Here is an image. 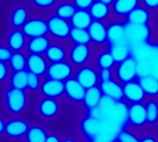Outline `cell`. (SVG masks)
Here are the masks:
<instances>
[{
  "instance_id": "6da1fadb",
  "label": "cell",
  "mask_w": 158,
  "mask_h": 142,
  "mask_svg": "<svg viewBox=\"0 0 158 142\" xmlns=\"http://www.w3.org/2000/svg\"><path fill=\"white\" fill-rule=\"evenodd\" d=\"M99 106L102 112L103 119L113 123L121 129L128 125V105L125 100H115L102 96Z\"/></svg>"
},
{
  "instance_id": "7a4b0ae2",
  "label": "cell",
  "mask_w": 158,
  "mask_h": 142,
  "mask_svg": "<svg viewBox=\"0 0 158 142\" xmlns=\"http://www.w3.org/2000/svg\"><path fill=\"white\" fill-rule=\"evenodd\" d=\"M96 50V47H94L92 44L70 45L68 60L74 66V68L89 64L93 62Z\"/></svg>"
},
{
  "instance_id": "3957f363",
  "label": "cell",
  "mask_w": 158,
  "mask_h": 142,
  "mask_svg": "<svg viewBox=\"0 0 158 142\" xmlns=\"http://www.w3.org/2000/svg\"><path fill=\"white\" fill-rule=\"evenodd\" d=\"M48 35L54 41L68 42L72 25L69 21L64 20L55 14H51L48 19Z\"/></svg>"
},
{
  "instance_id": "277c9868",
  "label": "cell",
  "mask_w": 158,
  "mask_h": 142,
  "mask_svg": "<svg viewBox=\"0 0 158 142\" xmlns=\"http://www.w3.org/2000/svg\"><path fill=\"white\" fill-rule=\"evenodd\" d=\"M114 78L121 84L136 80L138 75V60L131 54L123 61L116 63L114 67Z\"/></svg>"
},
{
  "instance_id": "5b68a950",
  "label": "cell",
  "mask_w": 158,
  "mask_h": 142,
  "mask_svg": "<svg viewBox=\"0 0 158 142\" xmlns=\"http://www.w3.org/2000/svg\"><path fill=\"white\" fill-rule=\"evenodd\" d=\"M117 126L114 124L113 123L105 120V119H99L95 118L93 116H90L87 113V115L82 119L80 124V129L82 132V135L89 140L99 135L101 132L105 130L106 128L110 126ZM118 127V126H117ZM120 128V127H119ZM121 129V128H120Z\"/></svg>"
},
{
  "instance_id": "8992f818",
  "label": "cell",
  "mask_w": 158,
  "mask_h": 142,
  "mask_svg": "<svg viewBox=\"0 0 158 142\" xmlns=\"http://www.w3.org/2000/svg\"><path fill=\"white\" fill-rule=\"evenodd\" d=\"M5 103L10 112L13 114L22 113L27 107L28 97L25 89L10 87L6 91Z\"/></svg>"
},
{
  "instance_id": "52a82bcc",
  "label": "cell",
  "mask_w": 158,
  "mask_h": 142,
  "mask_svg": "<svg viewBox=\"0 0 158 142\" xmlns=\"http://www.w3.org/2000/svg\"><path fill=\"white\" fill-rule=\"evenodd\" d=\"M73 77L86 89L98 87L100 84L99 70L93 62L75 68Z\"/></svg>"
},
{
  "instance_id": "ba28073f",
  "label": "cell",
  "mask_w": 158,
  "mask_h": 142,
  "mask_svg": "<svg viewBox=\"0 0 158 142\" xmlns=\"http://www.w3.org/2000/svg\"><path fill=\"white\" fill-rule=\"evenodd\" d=\"M75 72L74 66L67 59L59 62L48 63L46 76L65 82L66 80L73 77Z\"/></svg>"
},
{
  "instance_id": "9c48e42d",
  "label": "cell",
  "mask_w": 158,
  "mask_h": 142,
  "mask_svg": "<svg viewBox=\"0 0 158 142\" xmlns=\"http://www.w3.org/2000/svg\"><path fill=\"white\" fill-rule=\"evenodd\" d=\"M151 37L150 25L127 24V43L132 47L148 43Z\"/></svg>"
},
{
  "instance_id": "30bf717a",
  "label": "cell",
  "mask_w": 158,
  "mask_h": 142,
  "mask_svg": "<svg viewBox=\"0 0 158 142\" xmlns=\"http://www.w3.org/2000/svg\"><path fill=\"white\" fill-rule=\"evenodd\" d=\"M128 126L134 129H141L147 125V115L144 102L131 103L128 105Z\"/></svg>"
},
{
  "instance_id": "8fae6325",
  "label": "cell",
  "mask_w": 158,
  "mask_h": 142,
  "mask_svg": "<svg viewBox=\"0 0 158 142\" xmlns=\"http://www.w3.org/2000/svg\"><path fill=\"white\" fill-rule=\"evenodd\" d=\"M91 44L97 48L108 46L107 38V23L100 21H92L88 28Z\"/></svg>"
},
{
  "instance_id": "7c38bea8",
  "label": "cell",
  "mask_w": 158,
  "mask_h": 142,
  "mask_svg": "<svg viewBox=\"0 0 158 142\" xmlns=\"http://www.w3.org/2000/svg\"><path fill=\"white\" fill-rule=\"evenodd\" d=\"M139 5V0H114L111 5L112 20L125 21L129 13Z\"/></svg>"
},
{
  "instance_id": "4fadbf2b",
  "label": "cell",
  "mask_w": 158,
  "mask_h": 142,
  "mask_svg": "<svg viewBox=\"0 0 158 142\" xmlns=\"http://www.w3.org/2000/svg\"><path fill=\"white\" fill-rule=\"evenodd\" d=\"M86 91L87 89L74 77H72L64 82V97L73 103H83Z\"/></svg>"
},
{
  "instance_id": "5bb4252c",
  "label": "cell",
  "mask_w": 158,
  "mask_h": 142,
  "mask_svg": "<svg viewBox=\"0 0 158 142\" xmlns=\"http://www.w3.org/2000/svg\"><path fill=\"white\" fill-rule=\"evenodd\" d=\"M22 30L28 38L48 35V21L41 17L31 18L22 27Z\"/></svg>"
},
{
  "instance_id": "9a60e30c",
  "label": "cell",
  "mask_w": 158,
  "mask_h": 142,
  "mask_svg": "<svg viewBox=\"0 0 158 142\" xmlns=\"http://www.w3.org/2000/svg\"><path fill=\"white\" fill-rule=\"evenodd\" d=\"M60 111L61 105L57 99L43 97V99H41L37 105L38 114L46 120L55 119L60 115Z\"/></svg>"
},
{
  "instance_id": "2e32d148",
  "label": "cell",
  "mask_w": 158,
  "mask_h": 142,
  "mask_svg": "<svg viewBox=\"0 0 158 142\" xmlns=\"http://www.w3.org/2000/svg\"><path fill=\"white\" fill-rule=\"evenodd\" d=\"M108 45L127 42V23L124 21L111 20L107 22Z\"/></svg>"
},
{
  "instance_id": "e0dca14e",
  "label": "cell",
  "mask_w": 158,
  "mask_h": 142,
  "mask_svg": "<svg viewBox=\"0 0 158 142\" xmlns=\"http://www.w3.org/2000/svg\"><path fill=\"white\" fill-rule=\"evenodd\" d=\"M40 93L43 97L60 99L64 98V82L46 76L42 80Z\"/></svg>"
},
{
  "instance_id": "ac0fdd59",
  "label": "cell",
  "mask_w": 158,
  "mask_h": 142,
  "mask_svg": "<svg viewBox=\"0 0 158 142\" xmlns=\"http://www.w3.org/2000/svg\"><path fill=\"white\" fill-rule=\"evenodd\" d=\"M124 100L128 104L144 102L147 99L144 90L142 89L138 79L123 84Z\"/></svg>"
},
{
  "instance_id": "d6986e66",
  "label": "cell",
  "mask_w": 158,
  "mask_h": 142,
  "mask_svg": "<svg viewBox=\"0 0 158 142\" xmlns=\"http://www.w3.org/2000/svg\"><path fill=\"white\" fill-rule=\"evenodd\" d=\"M69 47H70L69 42H60V41H54L53 43L51 42L50 46L46 50L44 56L46 57L48 63L67 60Z\"/></svg>"
},
{
  "instance_id": "ffe728a7",
  "label": "cell",
  "mask_w": 158,
  "mask_h": 142,
  "mask_svg": "<svg viewBox=\"0 0 158 142\" xmlns=\"http://www.w3.org/2000/svg\"><path fill=\"white\" fill-rule=\"evenodd\" d=\"M29 128H30V125L27 123V121H25L24 119H21V118H14V119L9 120L6 123L4 134L10 138L17 139L23 136H25Z\"/></svg>"
},
{
  "instance_id": "44dd1931",
  "label": "cell",
  "mask_w": 158,
  "mask_h": 142,
  "mask_svg": "<svg viewBox=\"0 0 158 142\" xmlns=\"http://www.w3.org/2000/svg\"><path fill=\"white\" fill-rule=\"evenodd\" d=\"M152 12L142 5L134 9L124 21L127 24L132 25H150L152 20Z\"/></svg>"
},
{
  "instance_id": "7402d4cb",
  "label": "cell",
  "mask_w": 158,
  "mask_h": 142,
  "mask_svg": "<svg viewBox=\"0 0 158 142\" xmlns=\"http://www.w3.org/2000/svg\"><path fill=\"white\" fill-rule=\"evenodd\" d=\"M48 67V61L47 60L44 55L29 53V55L27 56L26 70L28 72L34 73L42 77L47 75Z\"/></svg>"
},
{
  "instance_id": "603a6c76",
  "label": "cell",
  "mask_w": 158,
  "mask_h": 142,
  "mask_svg": "<svg viewBox=\"0 0 158 142\" xmlns=\"http://www.w3.org/2000/svg\"><path fill=\"white\" fill-rule=\"evenodd\" d=\"M99 87L103 96L109 97L115 100H124L123 84H121L115 78L109 81L101 82L99 84Z\"/></svg>"
},
{
  "instance_id": "cb8c5ba5",
  "label": "cell",
  "mask_w": 158,
  "mask_h": 142,
  "mask_svg": "<svg viewBox=\"0 0 158 142\" xmlns=\"http://www.w3.org/2000/svg\"><path fill=\"white\" fill-rule=\"evenodd\" d=\"M89 11L93 21H100L107 23L112 20L111 6L100 2L98 0L92 4V6L89 9Z\"/></svg>"
},
{
  "instance_id": "d4e9b609",
  "label": "cell",
  "mask_w": 158,
  "mask_h": 142,
  "mask_svg": "<svg viewBox=\"0 0 158 142\" xmlns=\"http://www.w3.org/2000/svg\"><path fill=\"white\" fill-rule=\"evenodd\" d=\"M93 63L96 65V67L98 69L114 68L116 65V62L114 59V58H113V56H112V54L108 48V46L105 47L97 48Z\"/></svg>"
},
{
  "instance_id": "484cf974",
  "label": "cell",
  "mask_w": 158,
  "mask_h": 142,
  "mask_svg": "<svg viewBox=\"0 0 158 142\" xmlns=\"http://www.w3.org/2000/svg\"><path fill=\"white\" fill-rule=\"evenodd\" d=\"M51 38L48 35H42L37 37L29 38L26 47L29 53L34 54H42L44 55L46 50L51 44Z\"/></svg>"
},
{
  "instance_id": "4316f807",
  "label": "cell",
  "mask_w": 158,
  "mask_h": 142,
  "mask_svg": "<svg viewBox=\"0 0 158 142\" xmlns=\"http://www.w3.org/2000/svg\"><path fill=\"white\" fill-rule=\"evenodd\" d=\"M137 79L144 90L147 98H158V79L151 75L139 76Z\"/></svg>"
},
{
  "instance_id": "83f0119b",
  "label": "cell",
  "mask_w": 158,
  "mask_h": 142,
  "mask_svg": "<svg viewBox=\"0 0 158 142\" xmlns=\"http://www.w3.org/2000/svg\"><path fill=\"white\" fill-rule=\"evenodd\" d=\"M108 48L116 63L123 61L132 54L131 47L127 42L108 45Z\"/></svg>"
},
{
  "instance_id": "f1b7e54d",
  "label": "cell",
  "mask_w": 158,
  "mask_h": 142,
  "mask_svg": "<svg viewBox=\"0 0 158 142\" xmlns=\"http://www.w3.org/2000/svg\"><path fill=\"white\" fill-rule=\"evenodd\" d=\"M76 10V7L71 0H62V1H59L57 3L56 7L53 10V14L70 22Z\"/></svg>"
},
{
  "instance_id": "f546056e",
  "label": "cell",
  "mask_w": 158,
  "mask_h": 142,
  "mask_svg": "<svg viewBox=\"0 0 158 142\" xmlns=\"http://www.w3.org/2000/svg\"><path fill=\"white\" fill-rule=\"evenodd\" d=\"M93 19L89 11V10H77L74 15L70 20L72 27L88 29Z\"/></svg>"
},
{
  "instance_id": "4dcf8cb0",
  "label": "cell",
  "mask_w": 158,
  "mask_h": 142,
  "mask_svg": "<svg viewBox=\"0 0 158 142\" xmlns=\"http://www.w3.org/2000/svg\"><path fill=\"white\" fill-rule=\"evenodd\" d=\"M26 35L23 30L15 29L8 36V47L13 51H21L26 46Z\"/></svg>"
},
{
  "instance_id": "1f68e13d",
  "label": "cell",
  "mask_w": 158,
  "mask_h": 142,
  "mask_svg": "<svg viewBox=\"0 0 158 142\" xmlns=\"http://www.w3.org/2000/svg\"><path fill=\"white\" fill-rule=\"evenodd\" d=\"M147 125L154 126L158 124V98H147L144 101Z\"/></svg>"
},
{
  "instance_id": "d6a6232c",
  "label": "cell",
  "mask_w": 158,
  "mask_h": 142,
  "mask_svg": "<svg viewBox=\"0 0 158 142\" xmlns=\"http://www.w3.org/2000/svg\"><path fill=\"white\" fill-rule=\"evenodd\" d=\"M10 20V24L15 29H20L29 20V11L23 6H18L12 10Z\"/></svg>"
},
{
  "instance_id": "836d02e7",
  "label": "cell",
  "mask_w": 158,
  "mask_h": 142,
  "mask_svg": "<svg viewBox=\"0 0 158 142\" xmlns=\"http://www.w3.org/2000/svg\"><path fill=\"white\" fill-rule=\"evenodd\" d=\"M102 96L103 95H102L99 86L88 88L86 91L84 101H83V105L85 106L87 111L99 106V104L102 99Z\"/></svg>"
},
{
  "instance_id": "e575fe53",
  "label": "cell",
  "mask_w": 158,
  "mask_h": 142,
  "mask_svg": "<svg viewBox=\"0 0 158 142\" xmlns=\"http://www.w3.org/2000/svg\"><path fill=\"white\" fill-rule=\"evenodd\" d=\"M68 42L70 45L73 44H91L90 36L89 34L88 29H81V28H74L72 27Z\"/></svg>"
},
{
  "instance_id": "d590c367",
  "label": "cell",
  "mask_w": 158,
  "mask_h": 142,
  "mask_svg": "<svg viewBox=\"0 0 158 142\" xmlns=\"http://www.w3.org/2000/svg\"><path fill=\"white\" fill-rule=\"evenodd\" d=\"M48 133L46 129L41 125L30 126L28 132L25 135L26 142H46Z\"/></svg>"
},
{
  "instance_id": "8d00e7d4",
  "label": "cell",
  "mask_w": 158,
  "mask_h": 142,
  "mask_svg": "<svg viewBox=\"0 0 158 142\" xmlns=\"http://www.w3.org/2000/svg\"><path fill=\"white\" fill-rule=\"evenodd\" d=\"M27 79H28V71H17L13 72L10 76V87L20 88V89H26L27 88Z\"/></svg>"
},
{
  "instance_id": "74e56055",
  "label": "cell",
  "mask_w": 158,
  "mask_h": 142,
  "mask_svg": "<svg viewBox=\"0 0 158 142\" xmlns=\"http://www.w3.org/2000/svg\"><path fill=\"white\" fill-rule=\"evenodd\" d=\"M9 66L13 72L26 70L27 57L21 51H15L12 53L11 58L9 60Z\"/></svg>"
},
{
  "instance_id": "f35d334b",
  "label": "cell",
  "mask_w": 158,
  "mask_h": 142,
  "mask_svg": "<svg viewBox=\"0 0 158 142\" xmlns=\"http://www.w3.org/2000/svg\"><path fill=\"white\" fill-rule=\"evenodd\" d=\"M140 139L141 136L135 132V129L127 125L120 131L117 142H140Z\"/></svg>"
},
{
  "instance_id": "ab89813d",
  "label": "cell",
  "mask_w": 158,
  "mask_h": 142,
  "mask_svg": "<svg viewBox=\"0 0 158 142\" xmlns=\"http://www.w3.org/2000/svg\"><path fill=\"white\" fill-rule=\"evenodd\" d=\"M42 85V80L41 76L28 72V79H27V90L32 91V92H36L40 91V87Z\"/></svg>"
},
{
  "instance_id": "60d3db41",
  "label": "cell",
  "mask_w": 158,
  "mask_h": 142,
  "mask_svg": "<svg viewBox=\"0 0 158 142\" xmlns=\"http://www.w3.org/2000/svg\"><path fill=\"white\" fill-rule=\"evenodd\" d=\"M32 4L38 10H54L57 3L59 2L58 0H31Z\"/></svg>"
},
{
  "instance_id": "b9f144b4",
  "label": "cell",
  "mask_w": 158,
  "mask_h": 142,
  "mask_svg": "<svg viewBox=\"0 0 158 142\" xmlns=\"http://www.w3.org/2000/svg\"><path fill=\"white\" fill-rule=\"evenodd\" d=\"M114 68H102L99 70V79L101 82L109 81L114 79Z\"/></svg>"
},
{
  "instance_id": "7bdbcfd3",
  "label": "cell",
  "mask_w": 158,
  "mask_h": 142,
  "mask_svg": "<svg viewBox=\"0 0 158 142\" xmlns=\"http://www.w3.org/2000/svg\"><path fill=\"white\" fill-rule=\"evenodd\" d=\"M77 10H89L96 0H71Z\"/></svg>"
},
{
  "instance_id": "ee69618b",
  "label": "cell",
  "mask_w": 158,
  "mask_h": 142,
  "mask_svg": "<svg viewBox=\"0 0 158 142\" xmlns=\"http://www.w3.org/2000/svg\"><path fill=\"white\" fill-rule=\"evenodd\" d=\"M12 53L13 51L9 47L0 46V61L9 62V60L11 58Z\"/></svg>"
},
{
  "instance_id": "f6af8a7d",
  "label": "cell",
  "mask_w": 158,
  "mask_h": 142,
  "mask_svg": "<svg viewBox=\"0 0 158 142\" xmlns=\"http://www.w3.org/2000/svg\"><path fill=\"white\" fill-rule=\"evenodd\" d=\"M140 5L147 8L152 13L158 12V0H139Z\"/></svg>"
},
{
  "instance_id": "bcb514c9",
  "label": "cell",
  "mask_w": 158,
  "mask_h": 142,
  "mask_svg": "<svg viewBox=\"0 0 158 142\" xmlns=\"http://www.w3.org/2000/svg\"><path fill=\"white\" fill-rule=\"evenodd\" d=\"M9 69H10V66L7 64V62L0 61V83L4 82L8 78Z\"/></svg>"
},
{
  "instance_id": "7dc6e473",
  "label": "cell",
  "mask_w": 158,
  "mask_h": 142,
  "mask_svg": "<svg viewBox=\"0 0 158 142\" xmlns=\"http://www.w3.org/2000/svg\"><path fill=\"white\" fill-rule=\"evenodd\" d=\"M151 75H152L153 77H155L156 79H158V53L155 55V57L152 59V72H151Z\"/></svg>"
},
{
  "instance_id": "c3c4849f",
  "label": "cell",
  "mask_w": 158,
  "mask_h": 142,
  "mask_svg": "<svg viewBox=\"0 0 158 142\" xmlns=\"http://www.w3.org/2000/svg\"><path fill=\"white\" fill-rule=\"evenodd\" d=\"M46 142H61V139L60 138L59 136H57L55 134H49L47 136Z\"/></svg>"
},
{
  "instance_id": "681fc988",
  "label": "cell",
  "mask_w": 158,
  "mask_h": 142,
  "mask_svg": "<svg viewBox=\"0 0 158 142\" xmlns=\"http://www.w3.org/2000/svg\"><path fill=\"white\" fill-rule=\"evenodd\" d=\"M140 142H158V140L152 136H141Z\"/></svg>"
},
{
  "instance_id": "f907efd6",
  "label": "cell",
  "mask_w": 158,
  "mask_h": 142,
  "mask_svg": "<svg viewBox=\"0 0 158 142\" xmlns=\"http://www.w3.org/2000/svg\"><path fill=\"white\" fill-rule=\"evenodd\" d=\"M5 127H6V123L4 119L0 116V136L5 133Z\"/></svg>"
},
{
  "instance_id": "816d5d0a",
  "label": "cell",
  "mask_w": 158,
  "mask_h": 142,
  "mask_svg": "<svg viewBox=\"0 0 158 142\" xmlns=\"http://www.w3.org/2000/svg\"><path fill=\"white\" fill-rule=\"evenodd\" d=\"M61 142H79V141L73 137H65L61 140Z\"/></svg>"
},
{
  "instance_id": "f5cc1de1",
  "label": "cell",
  "mask_w": 158,
  "mask_h": 142,
  "mask_svg": "<svg viewBox=\"0 0 158 142\" xmlns=\"http://www.w3.org/2000/svg\"><path fill=\"white\" fill-rule=\"evenodd\" d=\"M98 1L102 2V3H104V4H107V5L111 6V5L113 4V2L114 1V0H98Z\"/></svg>"
},
{
  "instance_id": "db71d44e",
  "label": "cell",
  "mask_w": 158,
  "mask_h": 142,
  "mask_svg": "<svg viewBox=\"0 0 158 142\" xmlns=\"http://www.w3.org/2000/svg\"><path fill=\"white\" fill-rule=\"evenodd\" d=\"M58 1H62V0H58Z\"/></svg>"
}]
</instances>
